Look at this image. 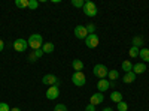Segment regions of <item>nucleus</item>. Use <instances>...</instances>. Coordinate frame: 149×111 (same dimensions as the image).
Returning a JSON list of instances; mask_svg holds the SVG:
<instances>
[{"label": "nucleus", "mask_w": 149, "mask_h": 111, "mask_svg": "<svg viewBox=\"0 0 149 111\" xmlns=\"http://www.w3.org/2000/svg\"><path fill=\"white\" fill-rule=\"evenodd\" d=\"M72 83L74 86H78V87H82V86L86 83V77L84 72H74L72 75Z\"/></svg>", "instance_id": "nucleus-3"}, {"label": "nucleus", "mask_w": 149, "mask_h": 111, "mask_svg": "<svg viewBox=\"0 0 149 111\" xmlns=\"http://www.w3.org/2000/svg\"><path fill=\"white\" fill-rule=\"evenodd\" d=\"M3 48H5V42L0 39V51H3Z\"/></svg>", "instance_id": "nucleus-32"}, {"label": "nucleus", "mask_w": 149, "mask_h": 111, "mask_svg": "<svg viewBox=\"0 0 149 111\" xmlns=\"http://www.w3.org/2000/svg\"><path fill=\"white\" fill-rule=\"evenodd\" d=\"M133 72L136 74V75H140V74L146 72V65L145 63H136V65H133Z\"/></svg>", "instance_id": "nucleus-12"}, {"label": "nucleus", "mask_w": 149, "mask_h": 111, "mask_svg": "<svg viewBox=\"0 0 149 111\" xmlns=\"http://www.w3.org/2000/svg\"><path fill=\"white\" fill-rule=\"evenodd\" d=\"M116 108H118V111H128V105L124 102V101L118 102V104H116Z\"/></svg>", "instance_id": "nucleus-22"}, {"label": "nucleus", "mask_w": 149, "mask_h": 111, "mask_svg": "<svg viewBox=\"0 0 149 111\" xmlns=\"http://www.w3.org/2000/svg\"><path fill=\"white\" fill-rule=\"evenodd\" d=\"M104 101V96H103V93H100V92H97V93H94V95H91V98H90V104L91 105H98V104H102Z\"/></svg>", "instance_id": "nucleus-10"}, {"label": "nucleus", "mask_w": 149, "mask_h": 111, "mask_svg": "<svg viewBox=\"0 0 149 111\" xmlns=\"http://www.w3.org/2000/svg\"><path fill=\"white\" fill-rule=\"evenodd\" d=\"M29 59H30V62H36V60H37V57L34 56V53H31V54L29 56Z\"/></svg>", "instance_id": "nucleus-31"}, {"label": "nucleus", "mask_w": 149, "mask_h": 111, "mask_svg": "<svg viewBox=\"0 0 149 111\" xmlns=\"http://www.w3.org/2000/svg\"><path fill=\"white\" fill-rule=\"evenodd\" d=\"M10 111H21V108H17L15 107V108H10Z\"/></svg>", "instance_id": "nucleus-33"}, {"label": "nucleus", "mask_w": 149, "mask_h": 111, "mask_svg": "<svg viewBox=\"0 0 149 111\" xmlns=\"http://www.w3.org/2000/svg\"><path fill=\"white\" fill-rule=\"evenodd\" d=\"M27 44H29V47L31 48L33 51L40 50L42 45H43V36H42V35H39V33H33V35L30 36V38H29Z\"/></svg>", "instance_id": "nucleus-1"}, {"label": "nucleus", "mask_w": 149, "mask_h": 111, "mask_svg": "<svg viewBox=\"0 0 149 111\" xmlns=\"http://www.w3.org/2000/svg\"><path fill=\"white\" fill-rule=\"evenodd\" d=\"M34 53V56L37 57V59H40L42 56H43V51H42V48H40V50H36V51H33Z\"/></svg>", "instance_id": "nucleus-29"}, {"label": "nucleus", "mask_w": 149, "mask_h": 111, "mask_svg": "<svg viewBox=\"0 0 149 111\" xmlns=\"http://www.w3.org/2000/svg\"><path fill=\"white\" fill-rule=\"evenodd\" d=\"M93 72H94V75L97 77V78H100V80H103L104 77H107V68L104 66V65H95L94 66V69H93Z\"/></svg>", "instance_id": "nucleus-5"}, {"label": "nucleus", "mask_w": 149, "mask_h": 111, "mask_svg": "<svg viewBox=\"0 0 149 111\" xmlns=\"http://www.w3.org/2000/svg\"><path fill=\"white\" fill-rule=\"evenodd\" d=\"M12 47H14V50H15V51H18V53H24V51L27 50L29 44H27V41H26V39L18 38V39H15V42H14V44H12Z\"/></svg>", "instance_id": "nucleus-4"}, {"label": "nucleus", "mask_w": 149, "mask_h": 111, "mask_svg": "<svg viewBox=\"0 0 149 111\" xmlns=\"http://www.w3.org/2000/svg\"><path fill=\"white\" fill-rule=\"evenodd\" d=\"M102 111H113V110H112V108H103Z\"/></svg>", "instance_id": "nucleus-34"}, {"label": "nucleus", "mask_w": 149, "mask_h": 111, "mask_svg": "<svg viewBox=\"0 0 149 111\" xmlns=\"http://www.w3.org/2000/svg\"><path fill=\"white\" fill-rule=\"evenodd\" d=\"M139 57L145 62H149V50L148 48H140V51H139Z\"/></svg>", "instance_id": "nucleus-17"}, {"label": "nucleus", "mask_w": 149, "mask_h": 111, "mask_svg": "<svg viewBox=\"0 0 149 111\" xmlns=\"http://www.w3.org/2000/svg\"><path fill=\"white\" fill-rule=\"evenodd\" d=\"M86 32H88V35H93L95 32V26L94 24H88V26H86Z\"/></svg>", "instance_id": "nucleus-28"}, {"label": "nucleus", "mask_w": 149, "mask_h": 111, "mask_svg": "<svg viewBox=\"0 0 149 111\" xmlns=\"http://www.w3.org/2000/svg\"><path fill=\"white\" fill-rule=\"evenodd\" d=\"M136 77H137V75H136L134 72H125V75L122 77V81L130 84V83H134L136 81Z\"/></svg>", "instance_id": "nucleus-13"}, {"label": "nucleus", "mask_w": 149, "mask_h": 111, "mask_svg": "<svg viewBox=\"0 0 149 111\" xmlns=\"http://www.w3.org/2000/svg\"><path fill=\"white\" fill-rule=\"evenodd\" d=\"M54 111H67V107L64 104H57L54 107Z\"/></svg>", "instance_id": "nucleus-25"}, {"label": "nucleus", "mask_w": 149, "mask_h": 111, "mask_svg": "<svg viewBox=\"0 0 149 111\" xmlns=\"http://www.w3.org/2000/svg\"><path fill=\"white\" fill-rule=\"evenodd\" d=\"M42 51H43V54H45V53H46V54H51V53L54 51V44H52V42L43 44V45H42Z\"/></svg>", "instance_id": "nucleus-15"}, {"label": "nucleus", "mask_w": 149, "mask_h": 111, "mask_svg": "<svg viewBox=\"0 0 149 111\" xmlns=\"http://www.w3.org/2000/svg\"><path fill=\"white\" fill-rule=\"evenodd\" d=\"M37 6H39V2H37V0H29V8L30 9H36Z\"/></svg>", "instance_id": "nucleus-26"}, {"label": "nucleus", "mask_w": 149, "mask_h": 111, "mask_svg": "<svg viewBox=\"0 0 149 111\" xmlns=\"http://www.w3.org/2000/svg\"><path fill=\"white\" fill-rule=\"evenodd\" d=\"M139 48H136V47H131L130 48V51H128V54H130V57H133V59H136V57H139Z\"/></svg>", "instance_id": "nucleus-21"}, {"label": "nucleus", "mask_w": 149, "mask_h": 111, "mask_svg": "<svg viewBox=\"0 0 149 111\" xmlns=\"http://www.w3.org/2000/svg\"><path fill=\"white\" fill-rule=\"evenodd\" d=\"M42 83L48 84L49 87H51V86H60V81H58V78L54 75V74H48V75H45L42 78Z\"/></svg>", "instance_id": "nucleus-7"}, {"label": "nucleus", "mask_w": 149, "mask_h": 111, "mask_svg": "<svg viewBox=\"0 0 149 111\" xmlns=\"http://www.w3.org/2000/svg\"><path fill=\"white\" fill-rule=\"evenodd\" d=\"M74 36H76L78 39H86V36H88L86 27H84V26H76V27H74Z\"/></svg>", "instance_id": "nucleus-9"}, {"label": "nucleus", "mask_w": 149, "mask_h": 111, "mask_svg": "<svg viewBox=\"0 0 149 111\" xmlns=\"http://www.w3.org/2000/svg\"><path fill=\"white\" fill-rule=\"evenodd\" d=\"M85 44H86V47H88V48H95V47H98V36H97L95 33L88 35V36H86V39H85Z\"/></svg>", "instance_id": "nucleus-8"}, {"label": "nucleus", "mask_w": 149, "mask_h": 111, "mask_svg": "<svg viewBox=\"0 0 149 111\" xmlns=\"http://www.w3.org/2000/svg\"><path fill=\"white\" fill-rule=\"evenodd\" d=\"M72 68L76 71V72H82V69H84V62H82V60H78V59H74V60L72 62Z\"/></svg>", "instance_id": "nucleus-14"}, {"label": "nucleus", "mask_w": 149, "mask_h": 111, "mask_svg": "<svg viewBox=\"0 0 149 111\" xmlns=\"http://www.w3.org/2000/svg\"><path fill=\"white\" fill-rule=\"evenodd\" d=\"M122 71L124 72H133V63L130 60H124L122 62Z\"/></svg>", "instance_id": "nucleus-18"}, {"label": "nucleus", "mask_w": 149, "mask_h": 111, "mask_svg": "<svg viewBox=\"0 0 149 111\" xmlns=\"http://www.w3.org/2000/svg\"><path fill=\"white\" fill-rule=\"evenodd\" d=\"M85 111H95V107L90 104V105H86V108H85Z\"/></svg>", "instance_id": "nucleus-30"}, {"label": "nucleus", "mask_w": 149, "mask_h": 111, "mask_svg": "<svg viewBox=\"0 0 149 111\" xmlns=\"http://www.w3.org/2000/svg\"><path fill=\"white\" fill-rule=\"evenodd\" d=\"M0 111H10V107L6 102H0Z\"/></svg>", "instance_id": "nucleus-27"}, {"label": "nucleus", "mask_w": 149, "mask_h": 111, "mask_svg": "<svg viewBox=\"0 0 149 111\" xmlns=\"http://www.w3.org/2000/svg\"><path fill=\"white\" fill-rule=\"evenodd\" d=\"M110 99L113 101V102H116V104L121 102V101H122V93H121V92H116V90L112 92V93H110Z\"/></svg>", "instance_id": "nucleus-16"}, {"label": "nucleus", "mask_w": 149, "mask_h": 111, "mask_svg": "<svg viewBox=\"0 0 149 111\" xmlns=\"http://www.w3.org/2000/svg\"><path fill=\"white\" fill-rule=\"evenodd\" d=\"M15 5L18 8H29V0H17Z\"/></svg>", "instance_id": "nucleus-23"}, {"label": "nucleus", "mask_w": 149, "mask_h": 111, "mask_svg": "<svg viewBox=\"0 0 149 111\" xmlns=\"http://www.w3.org/2000/svg\"><path fill=\"white\" fill-rule=\"evenodd\" d=\"M60 96V86H51V87H48L46 90V98L49 101H54Z\"/></svg>", "instance_id": "nucleus-6"}, {"label": "nucleus", "mask_w": 149, "mask_h": 111, "mask_svg": "<svg viewBox=\"0 0 149 111\" xmlns=\"http://www.w3.org/2000/svg\"><path fill=\"white\" fill-rule=\"evenodd\" d=\"M97 86V89H98V92L100 93H103V92H106V90H109V87H110V81L109 80H98V83L95 84Z\"/></svg>", "instance_id": "nucleus-11"}, {"label": "nucleus", "mask_w": 149, "mask_h": 111, "mask_svg": "<svg viewBox=\"0 0 149 111\" xmlns=\"http://www.w3.org/2000/svg\"><path fill=\"white\" fill-rule=\"evenodd\" d=\"M72 5L74 8H84L85 2H84V0H72Z\"/></svg>", "instance_id": "nucleus-24"}, {"label": "nucleus", "mask_w": 149, "mask_h": 111, "mask_svg": "<svg viewBox=\"0 0 149 111\" xmlns=\"http://www.w3.org/2000/svg\"><path fill=\"white\" fill-rule=\"evenodd\" d=\"M133 47H136V48H140V47H143V38L139 35V36H134L133 38Z\"/></svg>", "instance_id": "nucleus-19"}, {"label": "nucleus", "mask_w": 149, "mask_h": 111, "mask_svg": "<svg viewBox=\"0 0 149 111\" xmlns=\"http://www.w3.org/2000/svg\"><path fill=\"white\" fill-rule=\"evenodd\" d=\"M84 14L86 15V17H95L97 15V12H98V9H97V6H95V3L94 2H85V5H84Z\"/></svg>", "instance_id": "nucleus-2"}, {"label": "nucleus", "mask_w": 149, "mask_h": 111, "mask_svg": "<svg viewBox=\"0 0 149 111\" xmlns=\"http://www.w3.org/2000/svg\"><path fill=\"white\" fill-rule=\"evenodd\" d=\"M107 77H109V81H115V80H118V77H119V72H118L116 69H112V71L107 72Z\"/></svg>", "instance_id": "nucleus-20"}]
</instances>
